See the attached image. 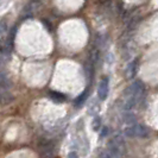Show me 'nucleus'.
Instances as JSON below:
<instances>
[{
	"label": "nucleus",
	"mask_w": 158,
	"mask_h": 158,
	"mask_svg": "<svg viewBox=\"0 0 158 158\" xmlns=\"http://www.w3.org/2000/svg\"><path fill=\"white\" fill-rule=\"evenodd\" d=\"M145 95V87L140 81L133 82L126 90V96H125V102H124V108L125 111H131L135 106L143 100Z\"/></svg>",
	"instance_id": "obj_1"
},
{
	"label": "nucleus",
	"mask_w": 158,
	"mask_h": 158,
	"mask_svg": "<svg viewBox=\"0 0 158 158\" xmlns=\"http://www.w3.org/2000/svg\"><path fill=\"white\" fill-rule=\"evenodd\" d=\"M148 135H149L148 128L140 124H135L125 130V135L128 138H145L148 137Z\"/></svg>",
	"instance_id": "obj_2"
},
{
	"label": "nucleus",
	"mask_w": 158,
	"mask_h": 158,
	"mask_svg": "<svg viewBox=\"0 0 158 158\" xmlns=\"http://www.w3.org/2000/svg\"><path fill=\"white\" fill-rule=\"evenodd\" d=\"M125 151V145L120 137H114L108 144V152L111 153L113 158H119Z\"/></svg>",
	"instance_id": "obj_3"
},
{
	"label": "nucleus",
	"mask_w": 158,
	"mask_h": 158,
	"mask_svg": "<svg viewBox=\"0 0 158 158\" xmlns=\"http://www.w3.org/2000/svg\"><path fill=\"white\" fill-rule=\"evenodd\" d=\"M98 95L100 98V100H106L107 95H108V79L103 77L98 86Z\"/></svg>",
	"instance_id": "obj_4"
},
{
	"label": "nucleus",
	"mask_w": 158,
	"mask_h": 158,
	"mask_svg": "<svg viewBox=\"0 0 158 158\" xmlns=\"http://www.w3.org/2000/svg\"><path fill=\"white\" fill-rule=\"evenodd\" d=\"M49 96L52 99V101H55V102H64L65 101V95L62 94V93H60V92H54V90H51V92H49Z\"/></svg>",
	"instance_id": "obj_5"
},
{
	"label": "nucleus",
	"mask_w": 158,
	"mask_h": 158,
	"mask_svg": "<svg viewBox=\"0 0 158 158\" xmlns=\"http://www.w3.org/2000/svg\"><path fill=\"white\" fill-rule=\"evenodd\" d=\"M135 73H137V61H132L131 63H128L126 69V76L128 79L135 77Z\"/></svg>",
	"instance_id": "obj_6"
},
{
	"label": "nucleus",
	"mask_w": 158,
	"mask_h": 158,
	"mask_svg": "<svg viewBox=\"0 0 158 158\" xmlns=\"http://www.w3.org/2000/svg\"><path fill=\"white\" fill-rule=\"evenodd\" d=\"M86 98H87V92H85V93L81 95V96H79V98L75 100V105H76V106H80V105H82V103H83V100H85Z\"/></svg>",
	"instance_id": "obj_7"
},
{
	"label": "nucleus",
	"mask_w": 158,
	"mask_h": 158,
	"mask_svg": "<svg viewBox=\"0 0 158 158\" xmlns=\"http://www.w3.org/2000/svg\"><path fill=\"white\" fill-rule=\"evenodd\" d=\"M101 126V119L100 118H95L94 121H93V128H94L95 131H98L99 128Z\"/></svg>",
	"instance_id": "obj_8"
},
{
	"label": "nucleus",
	"mask_w": 158,
	"mask_h": 158,
	"mask_svg": "<svg viewBox=\"0 0 158 158\" xmlns=\"http://www.w3.org/2000/svg\"><path fill=\"white\" fill-rule=\"evenodd\" d=\"M5 31H6V23L0 20V35H2Z\"/></svg>",
	"instance_id": "obj_9"
},
{
	"label": "nucleus",
	"mask_w": 158,
	"mask_h": 158,
	"mask_svg": "<svg viewBox=\"0 0 158 158\" xmlns=\"http://www.w3.org/2000/svg\"><path fill=\"white\" fill-rule=\"evenodd\" d=\"M99 158H113V156H112L111 153L107 151V152H103L102 155H101V156H100Z\"/></svg>",
	"instance_id": "obj_10"
},
{
	"label": "nucleus",
	"mask_w": 158,
	"mask_h": 158,
	"mask_svg": "<svg viewBox=\"0 0 158 158\" xmlns=\"http://www.w3.org/2000/svg\"><path fill=\"white\" fill-rule=\"evenodd\" d=\"M68 158H79V156H77L76 152H70V153L68 155Z\"/></svg>",
	"instance_id": "obj_11"
},
{
	"label": "nucleus",
	"mask_w": 158,
	"mask_h": 158,
	"mask_svg": "<svg viewBox=\"0 0 158 158\" xmlns=\"http://www.w3.org/2000/svg\"><path fill=\"white\" fill-rule=\"evenodd\" d=\"M107 132H108V130L105 127V128H103V131H102V133H101V137H105V135H107Z\"/></svg>",
	"instance_id": "obj_12"
}]
</instances>
